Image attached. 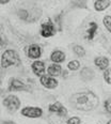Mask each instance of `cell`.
Segmentation results:
<instances>
[{
  "label": "cell",
  "mask_w": 111,
  "mask_h": 124,
  "mask_svg": "<svg viewBox=\"0 0 111 124\" xmlns=\"http://www.w3.org/2000/svg\"><path fill=\"white\" fill-rule=\"evenodd\" d=\"M69 103L77 110L91 111L98 106L99 99L93 92H79L72 95L69 99Z\"/></svg>",
  "instance_id": "obj_1"
},
{
  "label": "cell",
  "mask_w": 111,
  "mask_h": 124,
  "mask_svg": "<svg viewBox=\"0 0 111 124\" xmlns=\"http://www.w3.org/2000/svg\"><path fill=\"white\" fill-rule=\"evenodd\" d=\"M20 64V59L18 54L13 49H7L2 54L1 57V66L2 68H10L12 65Z\"/></svg>",
  "instance_id": "obj_2"
},
{
  "label": "cell",
  "mask_w": 111,
  "mask_h": 124,
  "mask_svg": "<svg viewBox=\"0 0 111 124\" xmlns=\"http://www.w3.org/2000/svg\"><path fill=\"white\" fill-rule=\"evenodd\" d=\"M57 32V29L55 27V24L52 23V20L50 18H47L44 20L43 24L41 25V30L40 33L43 38H50L52 35H55Z\"/></svg>",
  "instance_id": "obj_3"
},
{
  "label": "cell",
  "mask_w": 111,
  "mask_h": 124,
  "mask_svg": "<svg viewBox=\"0 0 111 124\" xmlns=\"http://www.w3.org/2000/svg\"><path fill=\"white\" fill-rule=\"evenodd\" d=\"M3 106L10 111H16L20 107V101L15 95H9L3 100Z\"/></svg>",
  "instance_id": "obj_4"
},
{
  "label": "cell",
  "mask_w": 111,
  "mask_h": 124,
  "mask_svg": "<svg viewBox=\"0 0 111 124\" xmlns=\"http://www.w3.org/2000/svg\"><path fill=\"white\" fill-rule=\"evenodd\" d=\"M22 115L27 118L37 119V118H40L43 115V110L40 107H31V106H28V107H25L22 109Z\"/></svg>",
  "instance_id": "obj_5"
},
{
  "label": "cell",
  "mask_w": 111,
  "mask_h": 124,
  "mask_svg": "<svg viewBox=\"0 0 111 124\" xmlns=\"http://www.w3.org/2000/svg\"><path fill=\"white\" fill-rule=\"evenodd\" d=\"M9 90L10 91H28L29 87H27V85L18 79L12 78L9 84Z\"/></svg>",
  "instance_id": "obj_6"
},
{
  "label": "cell",
  "mask_w": 111,
  "mask_h": 124,
  "mask_svg": "<svg viewBox=\"0 0 111 124\" xmlns=\"http://www.w3.org/2000/svg\"><path fill=\"white\" fill-rule=\"evenodd\" d=\"M40 82L43 87L47 88V89H55L58 87V81L56 80L53 77L47 76V75H43L40 77Z\"/></svg>",
  "instance_id": "obj_7"
},
{
  "label": "cell",
  "mask_w": 111,
  "mask_h": 124,
  "mask_svg": "<svg viewBox=\"0 0 111 124\" xmlns=\"http://www.w3.org/2000/svg\"><path fill=\"white\" fill-rule=\"evenodd\" d=\"M48 108H49L50 112H53V113H56V115H58V116H61V117H64V116L67 115V110H66V108L59 102H56V103L50 104Z\"/></svg>",
  "instance_id": "obj_8"
},
{
  "label": "cell",
  "mask_w": 111,
  "mask_h": 124,
  "mask_svg": "<svg viewBox=\"0 0 111 124\" xmlns=\"http://www.w3.org/2000/svg\"><path fill=\"white\" fill-rule=\"evenodd\" d=\"M31 69H32V72L34 73L37 76H43L44 72H45V64H44L43 61L37 60L34 61L32 64H31Z\"/></svg>",
  "instance_id": "obj_9"
},
{
  "label": "cell",
  "mask_w": 111,
  "mask_h": 124,
  "mask_svg": "<svg viewBox=\"0 0 111 124\" xmlns=\"http://www.w3.org/2000/svg\"><path fill=\"white\" fill-rule=\"evenodd\" d=\"M42 55V49L37 44H32L28 48V57L31 59H38Z\"/></svg>",
  "instance_id": "obj_10"
},
{
  "label": "cell",
  "mask_w": 111,
  "mask_h": 124,
  "mask_svg": "<svg viewBox=\"0 0 111 124\" xmlns=\"http://www.w3.org/2000/svg\"><path fill=\"white\" fill-rule=\"evenodd\" d=\"M94 64L99 70L105 72L107 69H109L108 68V66H109V59L106 58V57H97L94 60Z\"/></svg>",
  "instance_id": "obj_11"
},
{
  "label": "cell",
  "mask_w": 111,
  "mask_h": 124,
  "mask_svg": "<svg viewBox=\"0 0 111 124\" xmlns=\"http://www.w3.org/2000/svg\"><path fill=\"white\" fill-rule=\"evenodd\" d=\"M94 71H93L92 69H90V68H88V66H86V68H83L81 70V72H80V77H81V79L82 80H84V81H90V80H92L93 78H94Z\"/></svg>",
  "instance_id": "obj_12"
},
{
  "label": "cell",
  "mask_w": 111,
  "mask_h": 124,
  "mask_svg": "<svg viewBox=\"0 0 111 124\" xmlns=\"http://www.w3.org/2000/svg\"><path fill=\"white\" fill-rule=\"evenodd\" d=\"M50 60L53 62V63H61L65 60V54L61 50H55L52 51V54L50 55Z\"/></svg>",
  "instance_id": "obj_13"
},
{
  "label": "cell",
  "mask_w": 111,
  "mask_h": 124,
  "mask_svg": "<svg viewBox=\"0 0 111 124\" xmlns=\"http://www.w3.org/2000/svg\"><path fill=\"white\" fill-rule=\"evenodd\" d=\"M61 72H62L61 66L59 65V64H57V63L50 64V65L48 66V69H47V73L50 75V77H57V76H59V75L61 74Z\"/></svg>",
  "instance_id": "obj_14"
},
{
  "label": "cell",
  "mask_w": 111,
  "mask_h": 124,
  "mask_svg": "<svg viewBox=\"0 0 111 124\" xmlns=\"http://www.w3.org/2000/svg\"><path fill=\"white\" fill-rule=\"evenodd\" d=\"M111 4L110 0H97V1L94 2V9L96 11H104L107 8H109V6Z\"/></svg>",
  "instance_id": "obj_15"
},
{
  "label": "cell",
  "mask_w": 111,
  "mask_h": 124,
  "mask_svg": "<svg viewBox=\"0 0 111 124\" xmlns=\"http://www.w3.org/2000/svg\"><path fill=\"white\" fill-rule=\"evenodd\" d=\"M97 28H98V26H97L96 23H94V22L90 23V27H89V29H88V31H87L88 40H90V41L93 40V38H94L95 33H96V31H97Z\"/></svg>",
  "instance_id": "obj_16"
},
{
  "label": "cell",
  "mask_w": 111,
  "mask_h": 124,
  "mask_svg": "<svg viewBox=\"0 0 111 124\" xmlns=\"http://www.w3.org/2000/svg\"><path fill=\"white\" fill-rule=\"evenodd\" d=\"M73 51L78 57H84V55H86V50H84V48L80 45H74L73 46Z\"/></svg>",
  "instance_id": "obj_17"
},
{
  "label": "cell",
  "mask_w": 111,
  "mask_h": 124,
  "mask_svg": "<svg viewBox=\"0 0 111 124\" xmlns=\"http://www.w3.org/2000/svg\"><path fill=\"white\" fill-rule=\"evenodd\" d=\"M17 14H18V17H19L20 19H22V20H27V22H30V18H29V12H28V11H26V10L22 9V10H18Z\"/></svg>",
  "instance_id": "obj_18"
},
{
  "label": "cell",
  "mask_w": 111,
  "mask_h": 124,
  "mask_svg": "<svg viewBox=\"0 0 111 124\" xmlns=\"http://www.w3.org/2000/svg\"><path fill=\"white\" fill-rule=\"evenodd\" d=\"M67 68H68V70H71V71H77V70L80 68V62L77 60H73V61L68 62Z\"/></svg>",
  "instance_id": "obj_19"
},
{
  "label": "cell",
  "mask_w": 111,
  "mask_h": 124,
  "mask_svg": "<svg viewBox=\"0 0 111 124\" xmlns=\"http://www.w3.org/2000/svg\"><path fill=\"white\" fill-rule=\"evenodd\" d=\"M103 23H104V26L106 27V29L111 33V16L110 15H106L104 17V19H103Z\"/></svg>",
  "instance_id": "obj_20"
},
{
  "label": "cell",
  "mask_w": 111,
  "mask_h": 124,
  "mask_svg": "<svg viewBox=\"0 0 111 124\" xmlns=\"http://www.w3.org/2000/svg\"><path fill=\"white\" fill-rule=\"evenodd\" d=\"M104 79L107 84L111 85V69H107L106 71L104 72Z\"/></svg>",
  "instance_id": "obj_21"
},
{
  "label": "cell",
  "mask_w": 111,
  "mask_h": 124,
  "mask_svg": "<svg viewBox=\"0 0 111 124\" xmlns=\"http://www.w3.org/2000/svg\"><path fill=\"white\" fill-rule=\"evenodd\" d=\"M66 124H81V120H80V118H78V117H73V118L68 119Z\"/></svg>",
  "instance_id": "obj_22"
},
{
  "label": "cell",
  "mask_w": 111,
  "mask_h": 124,
  "mask_svg": "<svg viewBox=\"0 0 111 124\" xmlns=\"http://www.w3.org/2000/svg\"><path fill=\"white\" fill-rule=\"evenodd\" d=\"M104 106H105L106 111L111 115V99L106 100V101H105V103H104Z\"/></svg>",
  "instance_id": "obj_23"
},
{
  "label": "cell",
  "mask_w": 111,
  "mask_h": 124,
  "mask_svg": "<svg viewBox=\"0 0 111 124\" xmlns=\"http://www.w3.org/2000/svg\"><path fill=\"white\" fill-rule=\"evenodd\" d=\"M7 3H9V0H4V1H0V4H7Z\"/></svg>",
  "instance_id": "obj_24"
},
{
  "label": "cell",
  "mask_w": 111,
  "mask_h": 124,
  "mask_svg": "<svg viewBox=\"0 0 111 124\" xmlns=\"http://www.w3.org/2000/svg\"><path fill=\"white\" fill-rule=\"evenodd\" d=\"M3 44H4V41L2 40V38H1V37H0V46H2Z\"/></svg>",
  "instance_id": "obj_25"
},
{
  "label": "cell",
  "mask_w": 111,
  "mask_h": 124,
  "mask_svg": "<svg viewBox=\"0 0 111 124\" xmlns=\"http://www.w3.org/2000/svg\"><path fill=\"white\" fill-rule=\"evenodd\" d=\"M3 124H15V123H13V122H3Z\"/></svg>",
  "instance_id": "obj_26"
},
{
  "label": "cell",
  "mask_w": 111,
  "mask_h": 124,
  "mask_svg": "<svg viewBox=\"0 0 111 124\" xmlns=\"http://www.w3.org/2000/svg\"><path fill=\"white\" fill-rule=\"evenodd\" d=\"M107 124H111V120L109 121V122H107Z\"/></svg>",
  "instance_id": "obj_27"
},
{
  "label": "cell",
  "mask_w": 111,
  "mask_h": 124,
  "mask_svg": "<svg viewBox=\"0 0 111 124\" xmlns=\"http://www.w3.org/2000/svg\"><path fill=\"white\" fill-rule=\"evenodd\" d=\"M0 84H1V79H0Z\"/></svg>",
  "instance_id": "obj_28"
}]
</instances>
